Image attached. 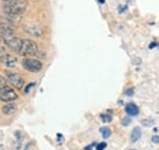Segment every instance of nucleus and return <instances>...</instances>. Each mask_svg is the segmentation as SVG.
I'll list each match as a JSON object with an SVG mask.
<instances>
[{
  "label": "nucleus",
  "instance_id": "obj_1",
  "mask_svg": "<svg viewBox=\"0 0 159 150\" xmlns=\"http://www.w3.org/2000/svg\"><path fill=\"white\" fill-rule=\"evenodd\" d=\"M0 37L10 49L16 51L20 50L22 40L15 36V31L9 23H0Z\"/></svg>",
  "mask_w": 159,
  "mask_h": 150
},
{
  "label": "nucleus",
  "instance_id": "obj_2",
  "mask_svg": "<svg viewBox=\"0 0 159 150\" xmlns=\"http://www.w3.org/2000/svg\"><path fill=\"white\" fill-rule=\"evenodd\" d=\"M4 12L7 15H16L21 16L27 9L26 0H9L4 4Z\"/></svg>",
  "mask_w": 159,
  "mask_h": 150
},
{
  "label": "nucleus",
  "instance_id": "obj_3",
  "mask_svg": "<svg viewBox=\"0 0 159 150\" xmlns=\"http://www.w3.org/2000/svg\"><path fill=\"white\" fill-rule=\"evenodd\" d=\"M38 51V45L36 42L31 40V39H23L22 43H21L20 46V55L22 56H31V55H34L37 54Z\"/></svg>",
  "mask_w": 159,
  "mask_h": 150
},
{
  "label": "nucleus",
  "instance_id": "obj_4",
  "mask_svg": "<svg viewBox=\"0 0 159 150\" xmlns=\"http://www.w3.org/2000/svg\"><path fill=\"white\" fill-rule=\"evenodd\" d=\"M22 66L26 71L32 73H37L43 68V64L37 59H25L22 62Z\"/></svg>",
  "mask_w": 159,
  "mask_h": 150
},
{
  "label": "nucleus",
  "instance_id": "obj_5",
  "mask_svg": "<svg viewBox=\"0 0 159 150\" xmlns=\"http://www.w3.org/2000/svg\"><path fill=\"white\" fill-rule=\"evenodd\" d=\"M6 78H7V82H9L12 87H15V88H17V89L23 88V78H22L19 73L7 72V73H6Z\"/></svg>",
  "mask_w": 159,
  "mask_h": 150
},
{
  "label": "nucleus",
  "instance_id": "obj_6",
  "mask_svg": "<svg viewBox=\"0 0 159 150\" xmlns=\"http://www.w3.org/2000/svg\"><path fill=\"white\" fill-rule=\"evenodd\" d=\"M19 96H17V93L11 89V88H4L0 90V100L1 101H5V103H11L14 100H16Z\"/></svg>",
  "mask_w": 159,
  "mask_h": 150
},
{
  "label": "nucleus",
  "instance_id": "obj_7",
  "mask_svg": "<svg viewBox=\"0 0 159 150\" xmlns=\"http://www.w3.org/2000/svg\"><path fill=\"white\" fill-rule=\"evenodd\" d=\"M2 62L5 64L6 67H14L17 64V59L15 56L9 55V54H4L2 55Z\"/></svg>",
  "mask_w": 159,
  "mask_h": 150
},
{
  "label": "nucleus",
  "instance_id": "obj_8",
  "mask_svg": "<svg viewBox=\"0 0 159 150\" xmlns=\"http://www.w3.org/2000/svg\"><path fill=\"white\" fill-rule=\"evenodd\" d=\"M125 111H126V113H127L129 116H137L139 113V109L136 104L129 103V104L126 105V108H125Z\"/></svg>",
  "mask_w": 159,
  "mask_h": 150
},
{
  "label": "nucleus",
  "instance_id": "obj_9",
  "mask_svg": "<svg viewBox=\"0 0 159 150\" xmlns=\"http://www.w3.org/2000/svg\"><path fill=\"white\" fill-rule=\"evenodd\" d=\"M26 32L30 33L31 36H33V37H36V38L42 37V34H43V31L40 29L39 27H36V26H30V27H27Z\"/></svg>",
  "mask_w": 159,
  "mask_h": 150
},
{
  "label": "nucleus",
  "instance_id": "obj_10",
  "mask_svg": "<svg viewBox=\"0 0 159 150\" xmlns=\"http://www.w3.org/2000/svg\"><path fill=\"white\" fill-rule=\"evenodd\" d=\"M16 110H17V106H16L15 104H10V103H7L6 105L2 106V113H5V115H11V113H15Z\"/></svg>",
  "mask_w": 159,
  "mask_h": 150
},
{
  "label": "nucleus",
  "instance_id": "obj_11",
  "mask_svg": "<svg viewBox=\"0 0 159 150\" xmlns=\"http://www.w3.org/2000/svg\"><path fill=\"white\" fill-rule=\"evenodd\" d=\"M139 138H141V128L139 127H135L132 133H131V142L135 143V142L139 140Z\"/></svg>",
  "mask_w": 159,
  "mask_h": 150
},
{
  "label": "nucleus",
  "instance_id": "obj_12",
  "mask_svg": "<svg viewBox=\"0 0 159 150\" xmlns=\"http://www.w3.org/2000/svg\"><path fill=\"white\" fill-rule=\"evenodd\" d=\"M100 133H102V135H103V138H109L110 135H111V131L108 128V127H103V128H100Z\"/></svg>",
  "mask_w": 159,
  "mask_h": 150
},
{
  "label": "nucleus",
  "instance_id": "obj_13",
  "mask_svg": "<svg viewBox=\"0 0 159 150\" xmlns=\"http://www.w3.org/2000/svg\"><path fill=\"white\" fill-rule=\"evenodd\" d=\"M154 123V120L153 118H146V120H142V126L143 127H152Z\"/></svg>",
  "mask_w": 159,
  "mask_h": 150
},
{
  "label": "nucleus",
  "instance_id": "obj_14",
  "mask_svg": "<svg viewBox=\"0 0 159 150\" xmlns=\"http://www.w3.org/2000/svg\"><path fill=\"white\" fill-rule=\"evenodd\" d=\"M100 118L103 122H111V120H113V117L110 115H100Z\"/></svg>",
  "mask_w": 159,
  "mask_h": 150
},
{
  "label": "nucleus",
  "instance_id": "obj_15",
  "mask_svg": "<svg viewBox=\"0 0 159 150\" xmlns=\"http://www.w3.org/2000/svg\"><path fill=\"white\" fill-rule=\"evenodd\" d=\"M4 88H6V79L0 75V90L4 89Z\"/></svg>",
  "mask_w": 159,
  "mask_h": 150
},
{
  "label": "nucleus",
  "instance_id": "obj_16",
  "mask_svg": "<svg viewBox=\"0 0 159 150\" xmlns=\"http://www.w3.org/2000/svg\"><path fill=\"white\" fill-rule=\"evenodd\" d=\"M32 87H34V83H30L28 86H26V88L23 89V92H25V93H28V92L32 89Z\"/></svg>",
  "mask_w": 159,
  "mask_h": 150
},
{
  "label": "nucleus",
  "instance_id": "obj_17",
  "mask_svg": "<svg viewBox=\"0 0 159 150\" xmlns=\"http://www.w3.org/2000/svg\"><path fill=\"white\" fill-rule=\"evenodd\" d=\"M130 122H131V118H130V117H125V118L122 120V125H124V126H127Z\"/></svg>",
  "mask_w": 159,
  "mask_h": 150
},
{
  "label": "nucleus",
  "instance_id": "obj_18",
  "mask_svg": "<svg viewBox=\"0 0 159 150\" xmlns=\"http://www.w3.org/2000/svg\"><path fill=\"white\" fill-rule=\"evenodd\" d=\"M152 142L156 143V144H159V135H153L152 137Z\"/></svg>",
  "mask_w": 159,
  "mask_h": 150
},
{
  "label": "nucleus",
  "instance_id": "obj_19",
  "mask_svg": "<svg viewBox=\"0 0 159 150\" xmlns=\"http://www.w3.org/2000/svg\"><path fill=\"white\" fill-rule=\"evenodd\" d=\"M105 147H107V144H105V143H100V144H98L97 150H104L105 149Z\"/></svg>",
  "mask_w": 159,
  "mask_h": 150
},
{
  "label": "nucleus",
  "instance_id": "obj_20",
  "mask_svg": "<svg viewBox=\"0 0 159 150\" xmlns=\"http://www.w3.org/2000/svg\"><path fill=\"white\" fill-rule=\"evenodd\" d=\"M126 95H129V96H131V95H134V88H131V89H127L126 92H125Z\"/></svg>",
  "mask_w": 159,
  "mask_h": 150
},
{
  "label": "nucleus",
  "instance_id": "obj_21",
  "mask_svg": "<svg viewBox=\"0 0 159 150\" xmlns=\"http://www.w3.org/2000/svg\"><path fill=\"white\" fill-rule=\"evenodd\" d=\"M94 145H96V143H94V144H92V145H88V147H86V148H84L83 150H92V148H93Z\"/></svg>",
  "mask_w": 159,
  "mask_h": 150
},
{
  "label": "nucleus",
  "instance_id": "obj_22",
  "mask_svg": "<svg viewBox=\"0 0 159 150\" xmlns=\"http://www.w3.org/2000/svg\"><path fill=\"white\" fill-rule=\"evenodd\" d=\"M98 1H99L100 4H104V2H105V0H98Z\"/></svg>",
  "mask_w": 159,
  "mask_h": 150
},
{
  "label": "nucleus",
  "instance_id": "obj_23",
  "mask_svg": "<svg viewBox=\"0 0 159 150\" xmlns=\"http://www.w3.org/2000/svg\"><path fill=\"white\" fill-rule=\"evenodd\" d=\"M130 150H135V149H130Z\"/></svg>",
  "mask_w": 159,
  "mask_h": 150
},
{
  "label": "nucleus",
  "instance_id": "obj_24",
  "mask_svg": "<svg viewBox=\"0 0 159 150\" xmlns=\"http://www.w3.org/2000/svg\"><path fill=\"white\" fill-rule=\"evenodd\" d=\"M5 1H9V0H5Z\"/></svg>",
  "mask_w": 159,
  "mask_h": 150
}]
</instances>
